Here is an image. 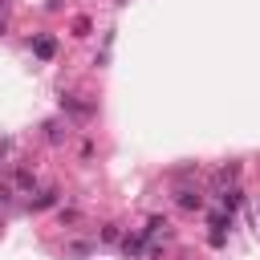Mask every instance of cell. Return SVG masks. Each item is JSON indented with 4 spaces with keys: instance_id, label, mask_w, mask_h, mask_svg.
Here are the masks:
<instances>
[{
    "instance_id": "obj_1",
    "label": "cell",
    "mask_w": 260,
    "mask_h": 260,
    "mask_svg": "<svg viewBox=\"0 0 260 260\" xmlns=\"http://www.w3.org/2000/svg\"><path fill=\"white\" fill-rule=\"evenodd\" d=\"M32 49H37V57H53V49H57V45H53L49 37H37V41H32Z\"/></svg>"
},
{
    "instance_id": "obj_2",
    "label": "cell",
    "mask_w": 260,
    "mask_h": 260,
    "mask_svg": "<svg viewBox=\"0 0 260 260\" xmlns=\"http://www.w3.org/2000/svg\"><path fill=\"white\" fill-rule=\"evenodd\" d=\"M199 203H203V199H199V191H187V187L179 191V207H199Z\"/></svg>"
},
{
    "instance_id": "obj_3",
    "label": "cell",
    "mask_w": 260,
    "mask_h": 260,
    "mask_svg": "<svg viewBox=\"0 0 260 260\" xmlns=\"http://www.w3.org/2000/svg\"><path fill=\"white\" fill-rule=\"evenodd\" d=\"M8 199H12V191H8V187H0V203H8Z\"/></svg>"
}]
</instances>
